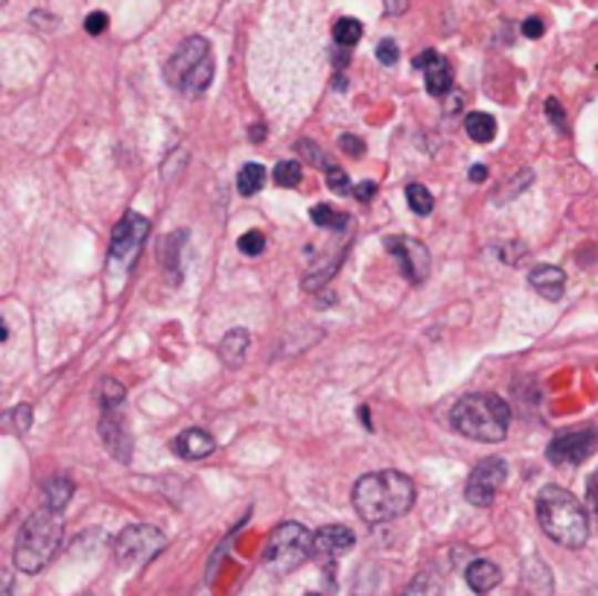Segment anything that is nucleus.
Wrapping results in <instances>:
<instances>
[{
    "label": "nucleus",
    "mask_w": 598,
    "mask_h": 596,
    "mask_svg": "<svg viewBox=\"0 0 598 596\" xmlns=\"http://www.w3.org/2000/svg\"><path fill=\"white\" fill-rule=\"evenodd\" d=\"M412 503H415V483L400 471L365 474L353 485V508L371 526L406 515Z\"/></svg>",
    "instance_id": "nucleus-1"
},
{
    "label": "nucleus",
    "mask_w": 598,
    "mask_h": 596,
    "mask_svg": "<svg viewBox=\"0 0 598 596\" xmlns=\"http://www.w3.org/2000/svg\"><path fill=\"white\" fill-rule=\"evenodd\" d=\"M537 521L540 530L549 535L555 544L569 549H578L587 544L590 535V521L584 512L581 500L560 485H543L537 494Z\"/></svg>",
    "instance_id": "nucleus-2"
},
{
    "label": "nucleus",
    "mask_w": 598,
    "mask_h": 596,
    "mask_svg": "<svg viewBox=\"0 0 598 596\" xmlns=\"http://www.w3.org/2000/svg\"><path fill=\"white\" fill-rule=\"evenodd\" d=\"M511 410L508 403L491 392H473L464 395L453 407V428L473 442L496 444L508 435Z\"/></svg>",
    "instance_id": "nucleus-3"
},
{
    "label": "nucleus",
    "mask_w": 598,
    "mask_h": 596,
    "mask_svg": "<svg viewBox=\"0 0 598 596\" xmlns=\"http://www.w3.org/2000/svg\"><path fill=\"white\" fill-rule=\"evenodd\" d=\"M62 512L53 508H41L21 526L16 544V567L21 573H39L56 556L59 544H62Z\"/></svg>",
    "instance_id": "nucleus-4"
},
{
    "label": "nucleus",
    "mask_w": 598,
    "mask_h": 596,
    "mask_svg": "<svg viewBox=\"0 0 598 596\" xmlns=\"http://www.w3.org/2000/svg\"><path fill=\"white\" fill-rule=\"evenodd\" d=\"M312 556V535L307 526L289 521L271 530L264 549V567L271 576H287Z\"/></svg>",
    "instance_id": "nucleus-5"
},
{
    "label": "nucleus",
    "mask_w": 598,
    "mask_h": 596,
    "mask_svg": "<svg viewBox=\"0 0 598 596\" xmlns=\"http://www.w3.org/2000/svg\"><path fill=\"white\" fill-rule=\"evenodd\" d=\"M164 547H167L164 532L155 530V526L135 524L126 526L117 535V541H114V558H117L120 567H144Z\"/></svg>",
    "instance_id": "nucleus-6"
},
{
    "label": "nucleus",
    "mask_w": 598,
    "mask_h": 596,
    "mask_svg": "<svg viewBox=\"0 0 598 596\" xmlns=\"http://www.w3.org/2000/svg\"><path fill=\"white\" fill-rule=\"evenodd\" d=\"M150 237V219L128 210L126 217L120 219L117 228L112 234V251H109V266H112L114 275L128 273L135 266L137 255H141V246Z\"/></svg>",
    "instance_id": "nucleus-7"
},
{
    "label": "nucleus",
    "mask_w": 598,
    "mask_h": 596,
    "mask_svg": "<svg viewBox=\"0 0 598 596\" xmlns=\"http://www.w3.org/2000/svg\"><path fill=\"white\" fill-rule=\"evenodd\" d=\"M505 476H508V465L499 456H491V460H482L467 476V485H464V497L473 506L485 508L494 503L496 492H499V485L505 483Z\"/></svg>",
    "instance_id": "nucleus-8"
},
{
    "label": "nucleus",
    "mask_w": 598,
    "mask_h": 596,
    "mask_svg": "<svg viewBox=\"0 0 598 596\" xmlns=\"http://www.w3.org/2000/svg\"><path fill=\"white\" fill-rule=\"evenodd\" d=\"M598 435L592 428H578L567 430V433H558L546 448V456L555 465H581L584 460H590L596 453Z\"/></svg>",
    "instance_id": "nucleus-9"
},
{
    "label": "nucleus",
    "mask_w": 598,
    "mask_h": 596,
    "mask_svg": "<svg viewBox=\"0 0 598 596\" xmlns=\"http://www.w3.org/2000/svg\"><path fill=\"white\" fill-rule=\"evenodd\" d=\"M389 249L398 258L400 273L406 275L409 284H423L430 278L432 258L430 249L421 240H415V237H391Z\"/></svg>",
    "instance_id": "nucleus-10"
},
{
    "label": "nucleus",
    "mask_w": 598,
    "mask_h": 596,
    "mask_svg": "<svg viewBox=\"0 0 598 596\" xmlns=\"http://www.w3.org/2000/svg\"><path fill=\"white\" fill-rule=\"evenodd\" d=\"M210 56V44L202 35H193V39L182 41L178 44V50L173 53V59L167 62V80L176 85V89H182L184 80L190 76L196 68L205 62V59Z\"/></svg>",
    "instance_id": "nucleus-11"
},
{
    "label": "nucleus",
    "mask_w": 598,
    "mask_h": 596,
    "mask_svg": "<svg viewBox=\"0 0 598 596\" xmlns=\"http://www.w3.org/2000/svg\"><path fill=\"white\" fill-rule=\"evenodd\" d=\"M415 68L426 76V91L432 97H447L453 89V68L447 59H441L435 50H423L421 56H415Z\"/></svg>",
    "instance_id": "nucleus-12"
},
{
    "label": "nucleus",
    "mask_w": 598,
    "mask_h": 596,
    "mask_svg": "<svg viewBox=\"0 0 598 596\" xmlns=\"http://www.w3.org/2000/svg\"><path fill=\"white\" fill-rule=\"evenodd\" d=\"M353 532L348 526H321L316 535H312V556L324 558V562H336V558H342L344 553H351L353 549Z\"/></svg>",
    "instance_id": "nucleus-13"
},
{
    "label": "nucleus",
    "mask_w": 598,
    "mask_h": 596,
    "mask_svg": "<svg viewBox=\"0 0 598 596\" xmlns=\"http://www.w3.org/2000/svg\"><path fill=\"white\" fill-rule=\"evenodd\" d=\"M100 435H103L105 448L120 462H128L132 456V439H128L126 421L120 419L114 410H103V421H100Z\"/></svg>",
    "instance_id": "nucleus-14"
},
{
    "label": "nucleus",
    "mask_w": 598,
    "mask_h": 596,
    "mask_svg": "<svg viewBox=\"0 0 598 596\" xmlns=\"http://www.w3.org/2000/svg\"><path fill=\"white\" fill-rule=\"evenodd\" d=\"M214 451H216L214 435L205 433L202 428L184 430V433L176 439V453L182 456V460H190V462L208 460Z\"/></svg>",
    "instance_id": "nucleus-15"
},
{
    "label": "nucleus",
    "mask_w": 598,
    "mask_h": 596,
    "mask_svg": "<svg viewBox=\"0 0 598 596\" xmlns=\"http://www.w3.org/2000/svg\"><path fill=\"white\" fill-rule=\"evenodd\" d=\"M528 284H532V290L540 292L546 301H558L564 296V287H567V275L558 266H537L528 275Z\"/></svg>",
    "instance_id": "nucleus-16"
},
{
    "label": "nucleus",
    "mask_w": 598,
    "mask_h": 596,
    "mask_svg": "<svg viewBox=\"0 0 598 596\" xmlns=\"http://www.w3.org/2000/svg\"><path fill=\"white\" fill-rule=\"evenodd\" d=\"M551 596V573L540 558H528L526 571H523V585H519V596Z\"/></svg>",
    "instance_id": "nucleus-17"
},
{
    "label": "nucleus",
    "mask_w": 598,
    "mask_h": 596,
    "mask_svg": "<svg viewBox=\"0 0 598 596\" xmlns=\"http://www.w3.org/2000/svg\"><path fill=\"white\" fill-rule=\"evenodd\" d=\"M464 576H467V585H471V590H476V594H487V590H494L496 585L503 582V571H499L494 562H485V558L473 562Z\"/></svg>",
    "instance_id": "nucleus-18"
},
{
    "label": "nucleus",
    "mask_w": 598,
    "mask_h": 596,
    "mask_svg": "<svg viewBox=\"0 0 598 596\" xmlns=\"http://www.w3.org/2000/svg\"><path fill=\"white\" fill-rule=\"evenodd\" d=\"M248 333L243 331V328H234V331H228L223 337V342H219V357H223L225 366H231V369H237V366H243V360H246L248 354Z\"/></svg>",
    "instance_id": "nucleus-19"
},
{
    "label": "nucleus",
    "mask_w": 598,
    "mask_h": 596,
    "mask_svg": "<svg viewBox=\"0 0 598 596\" xmlns=\"http://www.w3.org/2000/svg\"><path fill=\"white\" fill-rule=\"evenodd\" d=\"M464 130H467V135H471L476 144H491L496 137V121L485 112H471L464 117Z\"/></svg>",
    "instance_id": "nucleus-20"
},
{
    "label": "nucleus",
    "mask_w": 598,
    "mask_h": 596,
    "mask_svg": "<svg viewBox=\"0 0 598 596\" xmlns=\"http://www.w3.org/2000/svg\"><path fill=\"white\" fill-rule=\"evenodd\" d=\"M266 185V167L264 164H246V167L237 173V191L243 196H255L260 194Z\"/></svg>",
    "instance_id": "nucleus-21"
},
{
    "label": "nucleus",
    "mask_w": 598,
    "mask_h": 596,
    "mask_svg": "<svg viewBox=\"0 0 598 596\" xmlns=\"http://www.w3.org/2000/svg\"><path fill=\"white\" fill-rule=\"evenodd\" d=\"M73 497V483L71 480H64V476H56V480H50L44 483V506L53 508V512H62Z\"/></svg>",
    "instance_id": "nucleus-22"
},
{
    "label": "nucleus",
    "mask_w": 598,
    "mask_h": 596,
    "mask_svg": "<svg viewBox=\"0 0 598 596\" xmlns=\"http://www.w3.org/2000/svg\"><path fill=\"white\" fill-rule=\"evenodd\" d=\"M310 217L316 226L333 228V232H344V228H351V217H348V214H336L330 205H316V208L310 210Z\"/></svg>",
    "instance_id": "nucleus-23"
},
{
    "label": "nucleus",
    "mask_w": 598,
    "mask_h": 596,
    "mask_svg": "<svg viewBox=\"0 0 598 596\" xmlns=\"http://www.w3.org/2000/svg\"><path fill=\"white\" fill-rule=\"evenodd\" d=\"M359 39H362V24H359L357 18H339V21H336L333 27L336 48L351 50Z\"/></svg>",
    "instance_id": "nucleus-24"
},
{
    "label": "nucleus",
    "mask_w": 598,
    "mask_h": 596,
    "mask_svg": "<svg viewBox=\"0 0 598 596\" xmlns=\"http://www.w3.org/2000/svg\"><path fill=\"white\" fill-rule=\"evenodd\" d=\"M184 240H187V232H176V234H169L167 240L161 243V264L167 266L173 275H178V258H182L178 246H182Z\"/></svg>",
    "instance_id": "nucleus-25"
},
{
    "label": "nucleus",
    "mask_w": 598,
    "mask_h": 596,
    "mask_svg": "<svg viewBox=\"0 0 598 596\" xmlns=\"http://www.w3.org/2000/svg\"><path fill=\"white\" fill-rule=\"evenodd\" d=\"M210 80H214V56L205 59V62H202V65L196 68V71H193L190 76H187V80H184L182 91H190V94H202V91H205L210 85Z\"/></svg>",
    "instance_id": "nucleus-26"
},
{
    "label": "nucleus",
    "mask_w": 598,
    "mask_h": 596,
    "mask_svg": "<svg viewBox=\"0 0 598 596\" xmlns=\"http://www.w3.org/2000/svg\"><path fill=\"white\" fill-rule=\"evenodd\" d=\"M406 199H409V208L415 210V214H421V217H430L432 208H435V199H432V194L423 185H409Z\"/></svg>",
    "instance_id": "nucleus-27"
},
{
    "label": "nucleus",
    "mask_w": 598,
    "mask_h": 596,
    "mask_svg": "<svg viewBox=\"0 0 598 596\" xmlns=\"http://www.w3.org/2000/svg\"><path fill=\"white\" fill-rule=\"evenodd\" d=\"M301 182V162L289 158V162H280L275 167V185L278 187H296Z\"/></svg>",
    "instance_id": "nucleus-28"
},
{
    "label": "nucleus",
    "mask_w": 598,
    "mask_h": 596,
    "mask_svg": "<svg viewBox=\"0 0 598 596\" xmlns=\"http://www.w3.org/2000/svg\"><path fill=\"white\" fill-rule=\"evenodd\" d=\"M403 596H441V582L432 573H421L417 579H412Z\"/></svg>",
    "instance_id": "nucleus-29"
},
{
    "label": "nucleus",
    "mask_w": 598,
    "mask_h": 596,
    "mask_svg": "<svg viewBox=\"0 0 598 596\" xmlns=\"http://www.w3.org/2000/svg\"><path fill=\"white\" fill-rule=\"evenodd\" d=\"M123 398H126V389H123V383H117V380H103V392H100V407L103 410H117L120 403H123Z\"/></svg>",
    "instance_id": "nucleus-30"
},
{
    "label": "nucleus",
    "mask_w": 598,
    "mask_h": 596,
    "mask_svg": "<svg viewBox=\"0 0 598 596\" xmlns=\"http://www.w3.org/2000/svg\"><path fill=\"white\" fill-rule=\"evenodd\" d=\"M324 176H328V185H330V191H333V194H339V196L353 194L351 178L344 176V169L342 167H336V164H328V169H324Z\"/></svg>",
    "instance_id": "nucleus-31"
},
{
    "label": "nucleus",
    "mask_w": 598,
    "mask_h": 596,
    "mask_svg": "<svg viewBox=\"0 0 598 596\" xmlns=\"http://www.w3.org/2000/svg\"><path fill=\"white\" fill-rule=\"evenodd\" d=\"M239 251H243V255H248V258H257V255H260V251L266 249V237L260 232H248V234H243V237H239Z\"/></svg>",
    "instance_id": "nucleus-32"
},
{
    "label": "nucleus",
    "mask_w": 598,
    "mask_h": 596,
    "mask_svg": "<svg viewBox=\"0 0 598 596\" xmlns=\"http://www.w3.org/2000/svg\"><path fill=\"white\" fill-rule=\"evenodd\" d=\"M296 150L301 155H307V162L312 164V167H319V169H328V162H324V153H321L319 146L312 144V141H298Z\"/></svg>",
    "instance_id": "nucleus-33"
},
{
    "label": "nucleus",
    "mask_w": 598,
    "mask_h": 596,
    "mask_svg": "<svg viewBox=\"0 0 598 596\" xmlns=\"http://www.w3.org/2000/svg\"><path fill=\"white\" fill-rule=\"evenodd\" d=\"M377 59H380L383 65H398V59H400L398 41H394V39L380 41V44H377Z\"/></svg>",
    "instance_id": "nucleus-34"
},
{
    "label": "nucleus",
    "mask_w": 598,
    "mask_h": 596,
    "mask_svg": "<svg viewBox=\"0 0 598 596\" xmlns=\"http://www.w3.org/2000/svg\"><path fill=\"white\" fill-rule=\"evenodd\" d=\"M339 146H342V153L353 155V158L365 155V144H362V137L359 135H342L339 137Z\"/></svg>",
    "instance_id": "nucleus-35"
},
{
    "label": "nucleus",
    "mask_w": 598,
    "mask_h": 596,
    "mask_svg": "<svg viewBox=\"0 0 598 596\" xmlns=\"http://www.w3.org/2000/svg\"><path fill=\"white\" fill-rule=\"evenodd\" d=\"M85 30H89L91 35H100L109 30V16L105 12H91L89 18H85Z\"/></svg>",
    "instance_id": "nucleus-36"
},
{
    "label": "nucleus",
    "mask_w": 598,
    "mask_h": 596,
    "mask_svg": "<svg viewBox=\"0 0 598 596\" xmlns=\"http://www.w3.org/2000/svg\"><path fill=\"white\" fill-rule=\"evenodd\" d=\"M12 419H16V428L24 433V430H30L32 424V407H27V403H21V407H16L12 410Z\"/></svg>",
    "instance_id": "nucleus-37"
},
{
    "label": "nucleus",
    "mask_w": 598,
    "mask_h": 596,
    "mask_svg": "<svg viewBox=\"0 0 598 596\" xmlns=\"http://www.w3.org/2000/svg\"><path fill=\"white\" fill-rule=\"evenodd\" d=\"M543 33H546V24H543L540 18H526V21H523V35H526V39H540Z\"/></svg>",
    "instance_id": "nucleus-38"
},
{
    "label": "nucleus",
    "mask_w": 598,
    "mask_h": 596,
    "mask_svg": "<svg viewBox=\"0 0 598 596\" xmlns=\"http://www.w3.org/2000/svg\"><path fill=\"white\" fill-rule=\"evenodd\" d=\"M377 194V185L371 182V178H365V182H359L357 187H353V196H357L359 202H371Z\"/></svg>",
    "instance_id": "nucleus-39"
},
{
    "label": "nucleus",
    "mask_w": 598,
    "mask_h": 596,
    "mask_svg": "<svg viewBox=\"0 0 598 596\" xmlns=\"http://www.w3.org/2000/svg\"><path fill=\"white\" fill-rule=\"evenodd\" d=\"M546 112H549L551 123H555L558 130H564V121H567V117H564V105H560L558 100H546Z\"/></svg>",
    "instance_id": "nucleus-40"
},
{
    "label": "nucleus",
    "mask_w": 598,
    "mask_h": 596,
    "mask_svg": "<svg viewBox=\"0 0 598 596\" xmlns=\"http://www.w3.org/2000/svg\"><path fill=\"white\" fill-rule=\"evenodd\" d=\"M587 503H590V508L598 517V471H592L590 480H587Z\"/></svg>",
    "instance_id": "nucleus-41"
},
{
    "label": "nucleus",
    "mask_w": 598,
    "mask_h": 596,
    "mask_svg": "<svg viewBox=\"0 0 598 596\" xmlns=\"http://www.w3.org/2000/svg\"><path fill=\"white\" fill-rule=\"evenodd\" d=\"M406 3L409 0H385V12H389V16H400V12L406 9Z\"/></svg>",
    "instance_id": "nucleus-42"
},
{
    "label": "nucleus",
    "mask_w": 598,
    "mask_h": 596,
    "mask_svg": "<svg viewBox=\"0 0 598 596\" xmlns=\"http://www.w3.org/2000/svg\"><path fill=\"white\" fill-rule=\"evenodd\" d=\"M485 176H487V169L482 167V164H476V167L471 169V178H473V182H485Z\"/></svg>",
    "instance_id": "nucleus-43"
},
{
    "label": "nucleus",
    "mask_w": 598,
    "mask_h": 596,
    "mask_svg": "<svg viewBox=\"0 0 598 596\" xmlns=\"http://www.w3.org/2000/svg\"><path fill=\"white\" fill-rule=\"evenodd\" d=\"M266 137V126L260 123V126H251V141H264Z\"/></svg>",
    "instance_id": "nucleus-44"
},
{
    "label": "nucleus",
    "mask_w": 598,
    "mask_h": 596,
    "mask_svg": "<svg viewBox=\"0 0 598 596\" xmlns=\"http://www.w3.org/2000/svg\"><path fill=\"white\" fill-rule=\"evenodd\" d=\"M9 339V328H7V322L0 325V342H7Z\"/></svg>",
    "instance_id": "nucleus-45"
},
{
    "label": "nucleus",
    "mask_w": 598,
    "mask_h": 596,
    "mask_svg": "<svg viewBox=\"0 0 598 596\" xmlns=\"http://www.w3.org/2000/svg\"><path fill=\"white\" fill-rule=\"evenodd\" d=\"M336 91H344V76H336Z\"/></svg>",
    "instance_id": "nucleus-46"
},
{
    "label": "nucleus",
    "mask_w": 598,
    "mask_h": 596,
    "mask_svg": "<svg viewBox=\"0 0 598 596\" xmlns=\"http://www.w3.org/2000/svg\"><path fill=\"white\" fill-rule=\"evenodd\" d=\"M587 596H598V585H596V588H592V590H590V594H587Z\"/></svg>",
    "instance_id": "nucleus-47"
},
{
    "label": "nucleus",
    "mask_w": 598,
    "mask_h": 596,
    "mask_svg": "<svg viewBox=\"0 0 598 596\" xmlns=\"http://www.w3.org/2000/svg\"><path fill=\"white\" fill-rule=\"evenodd\" d=\"M303 596H319V594H303Z\"/></svg>",
    "instance_id": "nucleus-48"
}]
</instances>
